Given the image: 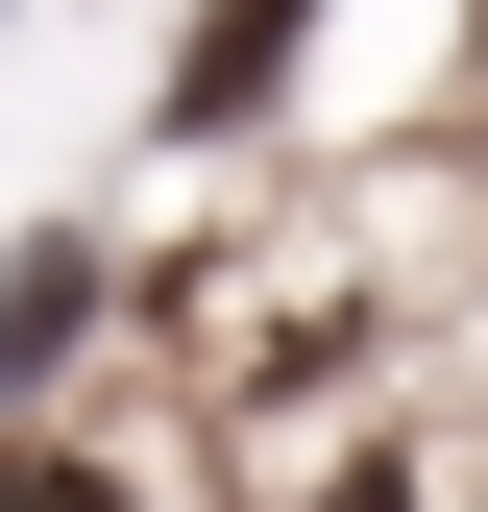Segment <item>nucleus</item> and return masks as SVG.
Here are the masks:
<instances>
[{"mask_svg": "<svg viewBox=\"0 0 488 512\" xmlns=\"http://www.w3.org/2000/svg\"><path fill=\"white\" fill-rule=\"evenodd\" d=\"M0 512H147V488H122L98 439H0Z\"/></svg>", "mask_w": 488, "mask_h": 512, "instance_id": "7ed1b4c3", "label": "nucleus"}, {"mask_svg": "<svg viewBox=\"0 0 488 512\" xmlns=\"http://www.w3.org/2000/svg\"><path fill=\"white\" fill-rule=\"evenodd\" d=\"M318 25H342V0H196V49H171V147H244V122L293 98Z\"/></svg>", "mask_w": 488, "mask_h": 512, "instance_id": "f257e3e1", "label": "nucleus"}, {"mask_svg": "<svg viewBox=\"0 0 488 512\" xmlns=\"http://www.w3.org/2000/svg\"><path fill=\"white\" fill-rule=\"evenodd\" d=\"M74 342H98V244H25V269H0V391H49Z\"/></svg>", "mask_w": 488, "mask_h": 512, "instance_id": "f03ea898", "label": "nucleus"}]
</instances>
